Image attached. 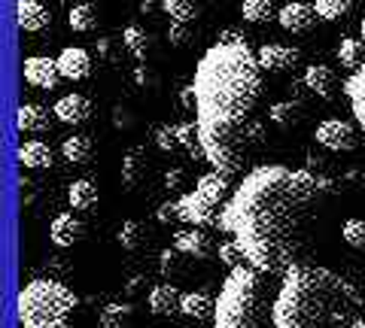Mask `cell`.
<instances>
[{"label":"cell","instance_id":"e0dca14e","mask_svg":"<svg viewBox=\"0 0 365 328\" xmlns=\"http://www.w3.org/2000/svg\"><path fill=\"white\" fill-rule=\"evenodd\" d=\"M153 164H150V155H146L143 146H131L128 152L122 158V183L128 189H137L140 183H146V176H150Z\"/></svg>","mask_w":365,"mask_h":328},{"label":"cell","instance_id":"603a6c76","mask_svg":"<svg viewBox=\"0 0 365 328\" xmlns=\"http://www.w3.org/2000/svg\"><path fill=\"white\" fill-rule=\"evenodd\" d=\"M302 119H304V107L299 100H277V104H271V110H268V122L277 125L280 131L299 128Z\"/></svg>","mask_w":365,"mask_h":328},{"label":"cell","instance_id":"d590c367","mask_svg":"<svg viewBox=\"0 0 365 328\" xmlns=\"http://www.w3.org/2000/svg\"><path fill=\"white\" fill-rule=\"evenodd\" d=\"M314 9L323 21H341L353 9V0H314Z\"/></svg>","mask_w":365,"mask_h":328},{"label":"cell","instance_id":"d4e9b609","mask_svg":"<svg viewBox=\"0 0 365 328\" xmlns=\"http://www.w3.org/2000/svg\"><path fill=\"white\" fill-rule=\"evenodd\" d=\"M180 313L182 316H189V319H213V313H216V301L210 298V292H186L180 301Z\"/></svg>","mask_w":365,"mask_h":328},{"label":"cell","instance_id":"bcb514c9","mask_svg":"<svg viewBox=\"0 0 365 328\" xmlns=\"http://www.w3.org/2000/svg\"><path fill=\"white\" fill-rule=\"evenodd\" d=\"M216 43H250L241 31H235V28H228V31H222L220 37H216Z\"/></svg>","mask_w":365,"mask_h":328},{"label":"cell","instance_id":"816d5d0a","mask_svg":"<svg viewBox=\"0 0 365 328\" xmlns=\"http://www.w3.org/2000/svg\"><path fill=\"white\" fill-rule=\"evenodd\" d=\"M58 4H71V0H58Z\"/></svg>","mask_w":365,"mask_h":328},{"label":"cell","instance_id":"60d3db41","mask_svg":"<svg viewBox=\"0 0 365 328\" xmlns=\"http://www.w3.org/2000/svg\"><path fill=\"white\" fill-rule=\"evenodd\" d=\"M177 219H180V201L158 203V210H155V222L158 225H170V222H177Z\"/></svg>","mask_w":365,"mask_h":328},{"label":"cell","instance_id":"f1b7e54d","mask_svg":"<svg viewBox=\"0 0 365 328\" xmlns=\"http://www.w3.org/2000/svg\"><path fill=\"white\" fill-rule=\"evenodd\" d=\"M335 55L341 67H347V70H356V67L365 64V40H356V37H341L338 46H335Z\"/></svg>","mask_w":365,"mask_h":328},{"label":"cell","instance_id":"d6986e66","mask_svg":"<svg viewBox=\"0 0 365 328\" xmlns=\"http://www.w3.org/2000/svg\"><path fill=\"white\" fill-rule=\"evenodd\" d=\"M16 18H19V28L28 31V33H40L52 25V16L40 0H19L16 4Z\"/></svg>","mask_w":365,"mask_h":328},{"label":"cell","instance_id":"b9f144b4","mask_svg":"<svg viewBox=\"0 0 365 328\" xmlns=\"http://www.w3.org/2000/svg\"><path fill=\"white\" fill-rule=\"evenodd\" d=\"M162 186L168 191H180L186 186V171H182V167H170V171H165V176H162Z\"/></svg>","mask_w":365,"mask_h":328},{"label":"cell","instance_id":"cb8c5ba5","mask_svg":"<svg viewBox=\"0 0 365 328\" xmlns=\"http://www.w3.org/2000/svg\"><path fill=\"white\" fill-rule=\"evenodd\" d=\"M344 95L350 100L353 116H356V125L365 131V64L350 73V79L344 83Z\"/></svg>","mask_w":365,"mask_h":328},{"label":"cell","instance_id":"7c38bea8","mask_svg":"<svg viewBox=\"0 0 365 328\" xmlns=\"http://www.w3.org/2000/svg\"><path fill=\"white\" fill-rule=\"evenodd\" d=\"M25 83L34 85V88H43V92H52L61 79V70H58V61L55 58H46V55H31L25 58Z\"/></svg>","mask_w":365,"mask_h":328},{"label":"cell","instance_id":"44dd1931","mask_svg":"<svg viewBox=\"0 0 365 328\" xmlns=\"http://www.w3.org/2000/svg\"><path fill=\"white\" fill-rule=\"evenodd\" d=\"M52 119L55 116H49V110L37 107V104H21L16 110V128L21 134H43V131H49Z\"/></svg>","mask_w":365,"mask_h":328},{"label":"cell","instance_id":"30bf717a","mask_svg":"<svg viewBox=\"0 0 365 328\" xmlns=\"http://www.w3.org/2000/svg\"><path fill=\"white\" fill-rule=\"evenodd\" d=\"M174 246H177L182 255L195 258V262H207L210 255H216L213 237L204 231V228H195V225H189V228L177 231V234H174Z\"/></svg>","mask_w":365,"mask_h":328},{"label":"cell","instance_id":"d6a6232c","mask_svg":"<svg viewBox=\"0 0 365 328\" xmlns=\"http://www.w3.org/2000/svg\"><path fill=\"white\" fill-rule=\"evenodd\" d=\"M98 21H101L98 9L91 4H76V6H71V13H67V25L76 33H91L98 28Z\"/></svg>","mask_w":365,"mask_h":328},{"label":"cell","instance_id":"4fadbf2b","mask_svg":"<svg viewBox=\"0 0 365 328\" xmlns=\"http://www.w3.org/2000/svg\"><path fill=\"white\" fill-rule=\"evenodd\" d=\"M49 237L58 250H71V246H76L86 237V222L73 216V213H58L49 225Z\"/></svg>","mask_w":365,"mask_h":328},{"label":"cell","instance_id":"7402d4cb","mask_svg":"<svg viewBox=\"0 0 365 328\" xmlns=\"http://www.w3.org/2000/svg\"><path fill=\"white\" fill-rule=\"evenodd\" d=\"M55 155L49 149V143L43 140H25L19 146V164L28 167V171H46V167H52Z\"/></svg>","mask_w":365,"mask_h":328},{"label":"cell","instance_id":"9c48e42d","mask_svg":"<svg viewBox=\"0 0 365 328\" xmlns=\"http://www.w3.org/2000/svg\"><path fill=\"white\" fill-rule=\"evenodd\" d=\"M91 112H95V107H91V100L86 95H79V92H71V95H64L55 100V107H52V116L55 122H61V125H86V122L91 119Z\"/></svg>","mask_w":365,"mask_h":328},{"label":"cell","instance_id":"277c9868","mask_svg":"<svg viewBox=\"0 0 365 328\" xmlns=\"http://www.w3.org/2000/svg\"><path fill=\"white\" fill-rule=\"evenodd\" d=\"M213 328H277L274 301L265 295V280L256 268H232L216 298Z\"/></svg>","mask_w":365,"mask_h":328},{"label":"cell","instance_id":"74e56055","mask_svg":"<svg viewBox=\"0 0 365 328\" xmlns=\"http://www.w3.org/2000/svg\"><path fill=\"white\" fill-rule=\"evenodd\" d=\"M216 258H220V262L225 265V268H241L247 258H244V253H241V246H237L232 237H228V240H222L220 246H216Z\"/></svg>","mask_w":365,"mask_h":328},{"label":"cell","instance_id":"1f68e13d","mask_svg":"<svg viewBox=\"0 0 365 328\" xmlns=\"http://www.w3.org/2000/svg\"><path fill=\"white\" fill-rule=\"evenodd\" d=\"M131 304H119V301H113V304H104L98 313V325L101 328H131Z\"/></svg>","mask_w":365,"mask_h":328},{"label":"cell","instance_id":"ee69618b","mask_svg":"<svg viewBox=\"0 0 365 328\" xmlns=\"http://www.w3.org/2000/svg\"><path fill=\"white\" fill-rule=\"evenodd\" d=\"M180 104L186 107L189 112H195V110H198V95H195V85H192V83L180 88Z\"/></svg>","mask_w":365,"mask_h":328},{"label":"cell","instance_id":"4316f807","mask_svg":"<svg viewBox=\"0 0 365 328\" xmlns=\"http://www.w3.org/2000/svg\"><path fill=\"white\" fill-rule=\"evenodd\" d=\"M98 198H101V191L91 179H73V183L67 186V201H71V207L79 213L98 207Z\"/></svg>","mask_w":365,"mask_h":328},{"label":"cell","instance_id":"7bdbcfd3","mask_svg":"<svg viewBox=\"0 0 365 328\" xmlns=\"http://www.w3.org/2000/svg\"><path fill=\"white\" fill-rule=\"evenodd\" d=\"M146 286H150V277H146V274H134L128 282H125V295H128V298L143 295Z\"/></svg>","mask_w":365,"mask_h":328},{"label":"cell","instance_id":"681fc988","mask_svg":"<svg viewBox=\"0 0 365 328\" xmlns=\"http://www.w3.org/2000/svg\"><path fill=\"white\" fill-rule=\"evenodd\" d=\"M359 33H362V40H365V18L359 21Z\"/></svg>","mask_w":365,"mask_h":328},{"label":"cell","instance_id":"52a82bcc","mask_svg":"<svg viewBox=\"0 0 365 328\" xmlns=\"http://www.w3.org/2000/svg\"><path fill=\"white\" fill-rule=\"evenodd\" d=\"M228 198H232V186H228V176H222L220 171H210L198 176L195 189H189L180 201V222L195 225V228H220L222 210Z\"/></svg>","mask_w":365,"mask_h":328},{"label":"cell","instance_id":"8d00e7d4","mask_svg":"<svg viewBox=\"0 0 365 328\" xmlns=\"http://www.w3.org/2000/svg\"><path fill=\"white\" fill-rule=\"evenodd\" d=\"M341 237H344V243L353 246V250L365 253V219H347L344 228H341Z\"/></svg>","mask_w":365,"mask_h":328},{"label":"cell","instance_id":"f35d334b","mask_svg":"<svg viewBox=\"0 0 365 328\" xmlns=\"http://www.w3.org/2000/svg\"><path fill=\"white\" fill-rule=\"evenodd\" d=\"M155 146L162 152H180V143H177V125H158L153 134Z\"/></svg>","mask_w":365,"mask_h":328},{"label":"cell","instance_id":"f546056e","mask_svg":"<svg viewBox=\"0 0 365 328\" xmlns=\"http://www.w3.org/2000/svg\"><path fill=\"white\" fill-rule=\"evenodd\" d=\"M186 258H189V255H182L177 246H168V250L158 253V274H162L168 282H174L177 277H182V274L189 270V268H186Z\"/></svg>","mask_w":365,"mask_h":328},{"label":"cell","instance_id":"6da1fadb","mask_svg":"<svg viewBox=\"0 0 365 328\" xmlns=\"http://www.w3.org/2000/svg\"><path fill=\"white\" fill-rule=\"evenodd\" d=\"M332 183L311 171L259 164L232 191L220 231L241 246L259 274H289L307 265L326 216Z\"/></svg>","mask_w":365,"mask_h":328},{"label":"cell","instance_id":"83f0119b","mask_svg":"<svg viewBox=\"0 0 365 328\" xmlns=\"http://www.w3.org/2000/svg\"><path fill=\"white\" fill-rule=\"evenodd\" d=\"M122 46H125V52H128L137 64H143L146 55H150V49H153V37L143 28L128 25V28L122 31Z\"/></svg>","mask_w":365,"mask_h":328},{"label":"cell","instance_id":"484cf974","mask_svg":"<svg viewBox=\"0 0 365 328\" xmlns=\"http://www.w3.org/2000/svg\"><path fill=\"white\" fill-rule=\"evenodd\" d=\"M61 155L67 158V164L83 167L91 162V155H95V143H91L88 134H71V137H64V143H61Z\"/></svg>","mask_w":365,"mask_h":328},{"label":"cell","instance_id":"7a4b0ae2","mask_svg":"<svg viewBox=\"0 0 365 328\" xmlns=\"http://www.w3.org/2000/svg\"><path fill=\"white\" fill-rule=\"evenodd\" d=\"M198 128H225L253 119L262 95V64L250 43H213L195 67Z\"/></svg>","mask_w":365,"mask_h":328},{"label":"cell","instance_id":"ffe728a7","mask_svg":"<svg viewBox=\"0 0 365 328\" xmlns=\"http://www.w3.org/2000/svg\"><path fill=\"white\" fill-rule=\"evenodd\" d=\"M146 301H150V310H153L155 316H174V313H180L182 295H180V289L174 286V282L165 280L162 286H153V289H150Z\"/></svg>","mask_w":365,"mask_h":328},{"label":"cell","instance_id":"ac0fdd59","mask_svg":"<svg viewBox=\"0 0 365 328\" xmlns=\"http://www.w3.org/2000/svg\"><path fill=\"white\" fill-rule=\"evenodd\" d=\"M116 240L125 253H143V250H150V243H153V228L140 219H128L119 225Z\"/></svg>","mask_w":365,"mask_h":328},{"label":"cell","instance_id":"f907efd6","mask_svg":"<svg viewBox=\"0 0 365 328\" xmlns=\"http://www.w3.org/2000/svg\"><path fill=\"white\" fill-rule=\"evenodd\" d=\"M350 328H365V319H359V322H353Z\"/></svg>","mask_w":365,"mask_h":328},{"label":"cell","instance_id":"2e32d148","mask_svg":"<svg viewBox=\"0 0 365 328\" xmlns=\"http://www.w3.org/2000/svg\"><path fill=\"white\" fill-rule=\"evenodd\" d=\"M58 70H61V79H71V83H83V79L91 76V55L83 49V46H67L61 49L58 58Z\"/></svg>","mask_w":365,"mask_h":328},{"label":"cell","instance_id":"9a60e30c","mask_svg":"<svg viewBox=\"0 0 365 328\" xmlns=\"http://www.w3.org/2000/svg\"><path fill=\"white\" fill-rule=\"evenodd\" d=\"M302 83H304L307 92H311L314 97H319V100H332L335 92H338V73L329 64H311L304 70Z\"/></svg>","mask_w":365,"mask_h":328},{"label":"cell","instance_id":"e575fe53","mask_svg":"<svg viewBox=\"0 0 365 328\" xmlns=\"http://www.w3.org/2000/svg\"><path fill=\"white\" fill-rule=\"evenodd\" d=\"M241 16H244V21H250V25H265V21L277 18V13H274V0H244Z\"/></svg>","mask_w":365,"mask_h":328},{"label":"cell","instance_id":"8992f818","mask_svg":"<svg viewBox=\"0 0 365 328\" xmlns=\"http://www.w3.org/2000/svg\"><path fill=\"white\" fill-rule=\"evenodd\" d=\"M79 307V298L61 280H31L21 286L16 310L21 328H71V316Z\"/></svg>","mask_w":365,"mask_h":328},{"label":"cell","instance_id":"836d02e7","mask_svg":"<svg viewBox=\"0 0 365 328\" xmlns=\"http://www.w3.org/2000/svg\"><path fill=\"white\" fill-rule=\"evenodd\" d=\"M162 9L170 21H177V25H192V21L201 16L195 0H162Z\"/></svg>","mask_w":365,"mask_h":328},{"label":"cell","instance_id":"4dcf8cb0","mask_svg":"<svg viewBox=\"0 0 365 328\" xmlns=\"http://www.w3.org/2000/svg\"><path fill=\"white\" fill-rule=\"evenodd\" d=\"M177 143H180V152H186L189 158H204L198 122H180L177 125Z\"/></svg>","mask_w":365,"mask_h":328},{"label":"cell","instance_id":"8fae6325","mask_svg":"<svg viewBox=\"0 0 365 328\" xmlns=\"http://www.w3.org/2000/svg\"><path fill=\"white\" fill-rule=\"evenodd\" d=\"M259 64L268 73H289L302 64V52L295 46H283V43H265L259 52Z\"/></svg>","mask_w":365,"mask_h":328},{"label":"cell","instance_id":"ba28073f","mask_svg":"<svg viewBox=\"0 0 365 328\" xmlns=\"http://www.w3.org/2000/svg\"><path fill=\"white\" fill-rule=\"evenodd\" d=\"M314 140L323 146V149L341 155V152H353V149H356V146H359V134L344 119H326V122H319V125H317Z\"/></svg>","mask_w":365,"mask_h":328},{"label":"cell","instance_id":"ab89813d","mask_svg":"<svg viewBox=\"0 0 365 328\" xmlns=\"http://www.w3.org/2000/svg\"><path fill=\"white\" fill-rule=\"evenodd\" d=\"M168 43H170V46H177V49H189L192 43H195V33H192L189 25H177V21H170V28H168Z\"/></svg>","mask_w":365,"mask_h":328},{"label":"cell","instance_id":"5bb4252c","mask_svg":"<svg viewBox=\"0 0 365 328\" xmlns=\"http://www.w3.org/2000/svg\"><path fill=\"white\" fill-rule=\"evenodd\" d=\"M317 18H319L317 9L311 4H302V0H292V4L280 6V13H277L280 28L289 31V33H307V31H314Z\"/></svg>","mask_w":365,"mask_h":328},{"label":"cell","instance_id":"f6af8a7d","mask_svg":"<svg viewBox=\"0 0 365 328\" xmlns=\"http://www.w3.org/2000/svg\"><path fill=\"white\" fill-rule=\"evenodd\" d=\"M98 55L101 58H107V61H119V55H116V40H110V37H104L98 43Z\"/></svg>","mask_w":365,"mask_h":328},{"label":"cell","instance_id":"3957f363","mask_svg":"<svg viewBox=\"0 0 365 328\" xmlns=\"http://www.w3.org/2000/svg\"><path fill=\"white\" fill-rule=\"evenodd\" d=\"M362 298L353 282L319 265H299L274 298V325L277 328H350L359 322Z\"/></svg>","mask_w":365,"mask_h":328},{"label":"cell","instance_id":"7dc6e473","mask_svg":"<svg viewBox=\"0 0 365 328\" xmlns=\"http://www.w3.org/2000/svg\"><path fill=\"white\" fill-rule=\"evenodd\" d=\"M134 79H137V85H150L153 83V73L146 70V64H137L134 67Z\"/></svg>","mask_w":365,"mask_h":328},{"label":"cell","instance_id":"c3c4849f","mask_svg":"<svg viewBox=\"0 0 365 328\" xmlns=\"http://www.w3.org/2000/svg\"><path fill=\"white\" fill-rule=\"evenodd\" d=\"M155 9V0H140V13H153Z\"/></svg>","mask_w":365,"mask_h":328},{"label":"cell","instance_id":"5b68a950","mask_svg":"<svg viewBox=\"0 0 365 328\" xmlns=\"http://www.w3.org/2000/svg\"><path fill=\"white\" fill-rule=\"evenodd\" d=\"M201 131V146L207 164H213V171H220L222 176H241L250 174L256 162L262 158L268 146V134L262 119H247L241 125H225V128H198Z\"/></svg>","mask_w":365,"mask_h":328}]
</instances>
